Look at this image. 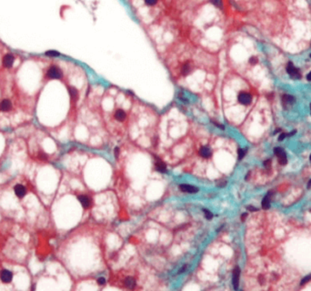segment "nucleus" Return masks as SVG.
I'll list each match as a JSON object with an SVG mask.
<instances>
[{
	"label": "nucleus",
	"instance_id": "1",
	"mask_svg": "<svg viewBox=\"0 0 311 291\" xmlns=\"http://www.w3.org/2000/svg\"><path fill=\"white\" fill-rule=\"evenodd\" d=\"M62 76H63V73H62L61 69L56 66H50L48 70L46 71V77L50 79H59L62 77Z\"/></svg>",
	"mask_w": 311,
	"mask_h": 291
},
{
	"label": "nucleus",
	"instance_id": "2",
	"mask_svg": "<svg viewBox=\"0 0 311 291\" xmlns=\"http://www.w3.org/2000/svg\"><path fill=\"white\" fill-rule=\"evenodd\" d=\"M274 153H275V155L276 156V157H278L279 161V163H280L281 165L287 164V161H288L287 156H286L285 151H284L282 148H280V147H276L275 149H274Z\"/></svg>",
	"mask_w": 311,
	"mask_h": 291
},
{
	"label": "nucleus",
	"instance_id": "3",
	"mask_svg": "<svg viewBox=\"0 0 311 291\" xmlns=\"http://www.w3.org/2000/svg\"><path fill=\"white\" fill-rule=\"evenodd\" d=\"M238 99L239 101V103L242 105H249L252 101V97H251V95L248 93L242 92L238 95Z\"/></svg>",
	"mask_w": 311,
	"mask_h": 291
},
{
	"label": "nucleus",
	"instance_id": "4",
	"mask_svg": "<svg viewBox=\"0 0 311 291\" xmlns=\"http://www.w3.org/2000/svg\"><path fill=\"white\" fill-rule=\"evenodd\" d=\"M287 72L288 73V75L293 78H299L300 77V74H299V69H296L291 62H289L288 64Z\"/></svg>",
	"mask_w": 311,
	"mask_h": 291
},
{
	"label": "nucleus",
	"instance_id": "5",
	"mask_svg": "<svg viewBox=\"0 0 311 291\" xmlns=\"http://www.w3.org/2000/svg\"><path fill=\"white\" fill-rule=\"evenodd\" d=\"M0 279L4 283H9L11 282L12 279H13V274L11 271L8 269H3L1 272H0Z\"/></svg>",
	"mask_w": 311,
	"mask_h": 291
},
{
	"label": "nucleus",
	"instance_id": "6",
	"mask_svg": "<svg viewBox=\"0 0 311 291\" xmlns=\"http://www.w3.org/2000/svg\"><path fill=\"white\" fill-rule=\"evenodd\" d=\"M3 66L6 68H10V67L13 66L15 61V57L14 56H12L11 54H6V55L3 57Z\"/></svg>",
	"mask_w": 311,
	"mask_h": 291
},
{
	"label": "nucleus",
	"instance_id": "7",
	"mask_svg": "<svg viewBox=\"0 0 311 291\" xmlns=\"http://www.w3.org/2000/svg\"><path fill=\"white\" fill-rule=\"evenodd\" d=\"M179 188L181 189V191L183 192H187V193H197L198 191V188L197 187H194L191 185H187V184H182L179 186Z\"/></svg>",
	"mask_w": 311,
	"mask_h": 291
},
{
	"label": "nucleus",
	"instance_id": "8",
	"mask_svg": "<svg viewBox=\"0 0 311 291\" xmlns=\"http://www.w3.org/2000/svg\"><path fill=\"white\" fill-rule=\"evenodd\" d=\"M239 275H240V269H239L238 267H235V269H234V272H233V279H232L233 286H234V288H235V289H238V288Z\"/></svg>",
	"mask_w": 311,
	"mask_h": 291
},
{
	"label": "nucleus",
	"instance_id": "9",
	"mask_svg": "<svg viewBox=\"0 0 311 291\" xmlns=\"http://www.w3.org/2000/svg\"><path fill=\"white\" fill-rule=\"evenodd\" d=\"M15 190V193L17 195V197L19 198H23L25 196H26V187L22 185H17L14 188Z\"/></svg>",
	"mask_w": 311,
	"mask_h": 291
},
{
	"label": "nucleus",
	"instance_id": "10",
	"mask_svg": "<svg viewBox=\"0 0 311 291\" xmlns=\"http://www.w3.org/2000/svg\"><path fill=\"white\" fill-rule=\"evenodd\" d=\"M199 154H200V156L202 158H208L211 157L212 151H211L210 147H202L200 148V150H199Z\"/></svg>",
	"mask_w": 311,
	"mask_h": 291
},
{
	"label": "nucleus",
	"instance_id": "11",
	"mask_svg": "<svg viewBox=\"0 0 311 291\" xmlns=\"http://www.w3.org/2000/svg\"><path fill=\"white\" fill-rule=\"evenodd\" d=\"M12 107V104L8 99H4L1 103H0V110L3 112L9 111Z\"/></svg>",
	"mask_w": 311,
	"mask_h": 291
},
{
	"label": "nucleus",
	"instance_id": "12",
	"mask_svg": "<svg viewBox=\"0 0 311 291\" xmlns=\"http://www.w3.org/2000/svg\"><path fill=\"white\" fill-rule=\"evenodd\" d=\"M78 200L81 203V205H82L85 208H87L90 207L91 200L89 199L88 197H86V196H78Z\"/></svg>",
	"mask_w": 311,
	"mask_h": 291
},
{
	"label": "nucleus",
	"instance_id": "13",
	"mask_svg": "<svg viewBox=\"0 0 311 291\" xmlns=\"http://www.w3.org/2000/svg\"><path fill=\"white\" fill-rule=\"evenodd\" d=\"M155 166H156V168H157V170L161 172V173H165L167 171V166L166 164L164 163L163 161H161L160 159H158L157 161H156L155 163Z\"/></svg>",
	"mask_w": 311,
	"mask_h": 291
},
{
	"label": "nucleus",
	"instance_id": "14",
	"mask_svg": "<svg viewBox=\"0 0 311 291\" xmlns=\"http://www.w3.org/2000/svg\"><path fill=\"white\" fill-rule=\"evenodd\" d=\"M125 285L128 288H134L135 287H136V280H135L133 277L128 276L125 279Z\"/></svg>",
	"mask_w": 311,
	"mask_h": 291
},
{
	"label": "nucleus",
	"instance_id": "15",
	"mask_svg": "<svg viewBox=\"0 0 311 291\" xmlns=\"http://www.w3.org/2000/svg\"><path fill=\"white\" fill-rule=\"evenodd\" d=\"M115 118L118 121H124L126 118V113L122 109H118L115 113Z\"/></svg>",
	"mask_w": 311,
	"mask_h": 291
},
{
	"label": "nucleus",
	"instance_id": "16",
	"mask_svg": "<svg viewBox=\"0 0 311 291\" xmlns=\"http://www.w3.org/2000/svg\"><path fill=\"white\" fill-rule=\"evenodd\" d=\"M191 71V67H190V64H189L188 62L185 63L183 65V66H182V69H181V73L183 76H187L188 75L189 73H190Z\"/></svg>",
	"mask_w": 311,
	"mask_h": 291
},
{
	"label": "nucleus",
	"instance_id": "17",
	"mask_svg": "<svg viewBox=\"0 0 311 291\" xmlns=\"http://www.w3.org/2000/svg\"><path fill=\"white\" fill-rule=\"evenodd\" d=\"M283 102L285 105H292L295 102V98L289 95H285L283 97Z\"/></svg>",
	"mask_w": 311,
	"mask_h": 291
},
{
	"label": "nucleus",
	"instance_id": "18",
	"mask_svg": "<svg viewBox=\"0 0 311 291\" xmlns=\"http://www.w3.org/2000/svg\"><path fill=\"white\" fill-rule=\"evenodd\" d=\"M68 91H69V94H70L71 98H72L73 100H77V97H78V92H77V90L75 88V87H73V86L69 87Z\"/></svg>",
	"mask_w": 311,
	"mask_h": 291
},
{
	"label": "nucleus",
	"instance_id": "19",
	"mask_svg": "<svg viewBox=\"0 0 311 291\" xmlns=\"http://www.w3.org/2000/svg\"><path fill=\"white\" fill-rule=\"evenodd\" d=\"M270 207V199H269V194L267 195L262 201V207L264 209H267Z\"/></svg>",
	"mask_w": 311,
	"mask_h": 291
},
{
	"label": "nucleus",
	"instance_id": "20",
	"mask_svg": "<svg viewBox=\"0 0 311 291\" xmlns=\"http://www.w3.org/2000/svg\"><path fill=\"white\" fill-rule=\"evenodd\" d=\"M45 55L48 56V57H58V56H60V53L56 50H48L45 53Z\"/></svg>",
	"mask_w": 311,
	"mask_h": 291
},
{
	"label": "nucleus",
	"instance_id": "21",
	"mask_svg": "<svg viewBox=\"0 0 311 291\" xmlns=\"http://www.w3.org/2000/svg\"><path fill=\"white\" fill-rule=\"evenodd\" d=\"M210 2L218 8H223V2L222 0H210Z\"/></svg>",
	"mask_w": 311,
	"mask_h": 291
},
{
	"label": "nucleus",
	"instance_id": "22",
	"mask_svg": "<svg viewBox=\"0 0 311 291\" xmlns=\"http://www.w3.org/2000/svg\"><path fill=\"white\" fill-rule=\"evenodd\" d=\"M204 214H205L206 218H207V219H211L213 218V214L209 210H207V209H204Z\"/></svg>",
	"mask_w": 311,
	"mask_h": 291
},
{
	"label": "nucleus",
	"instance_id": "23",
	"mask_svg": "<svg viewBox=\"0 0 311 291\" xmlns=\"http://www.w3.org/2000/svg\"><path fill=\"white\" fill-rule=\"evenodd\" d=\"M245 154H246V150L245 149H242V148H239L238 149V159H242L243 158L245 157Z\"/></svg>",
	"mask_w": 311,
	"mask_h": 291
},
{
	"label": "nucleus",
	"instance_id": "24",
	"mask_svg": "<svg viewBox=\"0 0 311 291\" xmlns=\"http://www.w3.org/2000/svg\"><path fill=\"white\" fill-rule=\"evenodd\" d=\"M144 1H145L146 5H147V6H154L157 4L158 0H144Z\"/></svg>",
	"mask_w": 311,
	"mask_h": 291
},
{
	"label": "nucleus",
	"instance_id": "25",
	"mask_svg": "<svg viewBox=\"0 0 311 291\" xmlns=\"http://www.w3.org/2000/svg\"><path fill=\"white\" fill-rule=\"evenodd\" d=\"M311 279V275H308V276H305V277H304V279H302V281H301V285H304V284H306L307 282H308L309 280Z\"/></svg>",
	"mask_w": 311,
	"mask_h": 291
},
{
	"label": "nucleus",
	"instance_id": "26",
	"mask_svg": "<svg viewBox=\"0 0 311 291\" xmlns=\"http://www.w3.org/2000/svg\"><path fill=\"white\" fill-rule=\"evenodd\" d=\"M249 63L251 64V65H255V64H256V63H258V58H256V57H250V58H249Z\"/></svg>",
	"mask_w": 311,
	"mask_h": 291
},
{
	"label": "nucleus",
	"instance_id": "27",
	"mask_svg": "<svg viewBox=\"0 0 311 291\" xmlns=\"http://www.w3.org/2000/svg\"><path fill=\"white\" fill-rule=\"evenodd\" d=\"M97 283L99 284V285H104V284L106 283V279H104V277H99V279H97Z\"/></svg>",
	"mask_w": 311,
	"mask_h": 291
},
{
	"label": "nucleus",
	"instance_id": "28",
	"mask_svg": "<svg viewBox=\"0 0 311 291\" xmlns=\"http://www.w3.org/2000/svg\"><path fill=\"white\" fill-rule=\"evenodd\" d=\"M39 158L42 159V160H43V159L46 160V156L44 153H40V154H39Z\"/></svg>",
	"mask_w": 311,
	"mask_h": 291
},
{
	"label": "nucleus",
	"instance_id": "29",
	"mask_svg": "<svg viewBox=\"0 0 311 291\" xmlns=\"http://www.w3.org/2000/svg\"><path fill=\"white\" fill-rule=\"evenodd\" d=\"M118 154H119V148L116 147V148H115V157H116L117 158L118 157Z\"/></svg>",
	"mask_w": 311,
	"mask_h": 291
},
{
	"label": "nucleus",
	"instance_id": "30",
	"mask_svg": "<svg viewBox=\"0 0 311 291\" xmlns=\"http://www.w3.org/2000/svg\"><path fill=\"white\" fill-rule=\"evenodd\" d=\"M247 209H248V210H250V211H256V210H258V208H256V207H254L252 206L247 207Z\"/></svg>",
	"mask_w": 311,
	"mask_h": 291
},
{
	"label": "nucleus",
	"instance_id": "31",
	"mask_svg": "<svg viewBox=\"0 0 311 291\" xmlns=\"http://www.w3.org/2000/svg\"><path fill=\"white\" fill-rule=\"evenodd\" d=\"M286 138V134H284V133H283V134H281L280 136H279V141H282V140H283L284 138Z\"/></svg>",
	"mask_w": 311,
	"mask_h": 291
},
{
	"label": "nucleus",
	"instance_id": "32",
	"mask_svg": "<svg viewBox=\"0 0 311 291\" xmlns=\"http://www.w3.org/2000/svg\"><path fill=\"white\" fill-rule=\"evenodd\" d=\"M307 79H308V81H311V72H309V73L308 74V76H307Z\"/></svg>",
	"mask_w": 311,
	"mask_h": 291
},
{
	"label": "nucleus",
	"instance_id": "33",
	"mask_svg": "<svg viewBox=\"0 0 311 291\" xmlns=\"http://www.w3.org/2000/svg\"><path fill=\"white\" fill-rule=\"evenodd\" d=\"M264 165L267 167V166H269V165H270V160H267V161H265Z\"/></svg>",
	"mask_w": 311,
	"mask_h": 291
},
{
	"label": "nucleus",
	"instance_id": "34",
	"mask_svg": "<svg viewBox=\"0 0 311 291\" xmlns=\"http://www.w3.org/2000/svg\"><path fill=\"white\" fill-rule=\"evenodd\" d=\"M186 268H187V266H185V267H182V268H181V270L179 271V274H180V273H182V272H184V271H186Z\"/></svg>",
	"mask_w": 311,
	"mask_h": 291
},
{
	"label": "nucleus",
	"instance_id": "35",
	"mask_svg": "<svg viewBox=\"0 0 311 291\" xmlns=\"http://www.w3.org/2000/svg\"><path fill=\"white\" fill-rule=\"evenodd\" d=\"M246 216H247V214H244V215H242V220H244V219H245V218H246Z\"/></svg>",
	"mask_w": 311,
	"mask_h": 291
},
{
	"label": "nucleus",
	"instance_id": "36",
	"mask_svg": "<svg viewBox=\"0 0 311 291\" xmlns=\"http://www.w3.org/2000/svg\"><path fill=\"white\" fill-rule=\"evenodd\" d=\"M310 187H311V179L309 180V182H308V188H309Z\"/></svg>",
	"mask_w": 311,
	"mask_h": 291
},
{
	"label": "nucleus",
	"instance_id": "37",
	"mask_svg": "<svg viewBox=\"0 0 311 291\" xmlns=\"http://www.w3.org/2000/svg\"><path fill=\"white\" fill-rule=\"evenodd\" d=\"M310 111H311V105H310Z\"/></svg>",
	"mask_w": 311,
	"mask_h": 291
},
{
	"label": "nucleus",
	"instance_id": "38",
	"mask_svg": "<svg viewBox=\"0 0 311 291\" xmlns=\"http://www.w3.org/2000/svg\"><path fill=\"white\" fill-rule=\"evenodd\" d=\"M310 160H311V155H310Z\"/></svg>",
	"mask_w": 311,
	"mask_h": 291
},
{
	"label": "nucleus",
	"instance_id": "39",
	"mask_svg": "<svg viewBox=\"0 0 311 291\" xmlns=\"http://www.w3.org/2000/svg\"><path fill=\"white\" fill-rule=\"evenodd\" d=\"M310 57H311V54H310Z\"/></svg>",
	"mask_w": 311,
	"mask_h": 291
}]
</instances>
